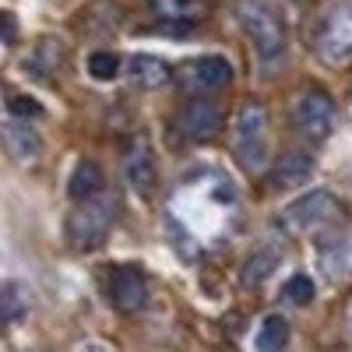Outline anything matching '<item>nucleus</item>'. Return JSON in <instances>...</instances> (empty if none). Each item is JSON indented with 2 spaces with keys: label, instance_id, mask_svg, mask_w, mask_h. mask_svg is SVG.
Wrapping results in <instances>:
<instances>
[{
  "label": "nucleus",
  "instance_id": "3",
  "mask_svg": "<svg viewBox=\"0 0 352 352\" xmlns=\"http://www.w3.org/2000/svg\"><path fill=\"white\" fill-rule=\"evenodd\" d=\"M338 201L328 194V190H310L303 197H296L289 204V208H282L278 215V229L289 232V236H307V232L328 226L331 219H338Z\"/></svg>",
  "mask_w": 352,
  "mask_h": 352
},
{
  "label": "nucleus",
  "instance_id": "13",
  "mask_svg": "<svg viewBox=\"0 0 352 352\" xmlns=\"http://www.w3.org/2000/svg\"><path fill=\"white\" fill-rule=\"evenodd\" d=\"M127 78H131V85H138V88H159V85H166L169 81V67L159 60V56H134V60L127 64Z\"/></svg>",
  "mask_w": 352,
  "mask_h": 352
},
{
  "label": "nucleus",
  "instance_id": "10",
  "mask_svg": "<svg viewBox=\"0 0 352 352\" xmlns=\"http://www.w3.org/2000/svg\"><path fill=\"white\" fill-rule=\"evenodd\" d=\"M187 81L194 88H201V92H215V88H226L232 81V67L222 60V56H201V60H194L187 67Z\"/></svg>",
  "mask_w": 352,
  "mask_h": 352
},
{
  "label": "nucleus",
  "instance_id": "9",
  "mask_svg": "<svg viewBox=\"0 0 352 352\" xmlns=\"http://www.w3.org/2000/svg\"><path fill=\"white\" fill-rule=\"evenodd\" d=\"M310 173H314V155H307V152H285L272 166L268 184L275 190H292V187H303L310 180Z\"/></svg>",
  "mask_w": 352,
  "mask_h": 352
},
{
  "label": "nucleus",
  "instance_id": "20",
  "mask_svg": "<svg viewBox=\"0 0 352 352\" xmlns=\"http://www.w3.org/2000/svg\"><path fill=\"white\" fill-rule=\"evenodd\" d=\"M64 60V43L60 39H39V50H36V64H39V74L46 78L50 71H56Z\"/></svg>",
  "mask_w": 352,
  "mask_h": 352
},
{
  "label": "nucleus",
  "instance_id": "25",
  "mask_svg": "<svg viewBox=\"0 0 352 352\" xmlns=\"http://www.w3.org/2000/svg\"><path fill=\"white\" fill-rule=\"evenodd\" d=\"M74 352H109L106 345H99V342H85V345H78Z\"/></svg>",
  "mask_w": 352,
  "mask_h": 352
},
{
  "label": "nucleus",
  "instance_id": "4",
  "mask_svg": "<svg viewBox=\"0 0 352 352\" xmlns=\"http://www.w3.org/2000/svg\"><path fill=\"white\" fill-rule=\"evenodd\" d=\"M317 56L328 67H342L352 60V8L335 4L317 28Z\"/></svg>",
  "mask_w": 352,
  "mask_h": 352
},
{
  "label": "nucleus",
  "instance_id": "16",
  "mask_svg": "<svg viewBox=\"0 0 352 352\" xmlns=\"http://www.w3.org/2000/svg\"><path fill=\"white\" fill-rule=\"evenodd\" d=\"M254 345H257V352H282V349L289 345V324H285L278 314L264 317V320H261V328H257Z\"/></svg>",
  "mask_w": 352,
  "mask_h": 352
},
{
  "label": "nucleus",
  "instance_id": "17",
  "mask_svg": "<svg viewBox=\"0 0 352 352\" xmlns=\"http://www.w3.org/2000/svg\"><path fill=\"white\" fill-rule=\"evenodd\" d=\"M320 268L328 272V278H342L352 268V240H331L320 250Z\"/></svg>",
  "mask_w": 352,
  "mask_h": 352
},
{
  "label": "nucleus",
  "instance_id": "2",
  "mask_svg": "<svg viewBox=\"0 0 352 352\" xmlns=\"http://www.w3.org/2000/svg\"><path fill=\"white\" fill-rule=\"evenodd\" d=\"M232 152H236L243 169H261L264 162H268V109H264L261 102L240 106Z\"/></svg>",
  "mask_w": 352,
  "mask_h": 352
},
{
  "label": "nucleus",
  "instance_id": "1",
  "mask_svg": "<svg viewBox=\"0 0 352 352\" xmlns=\"http://www.w3.org/2000/svg\"><path fill=\"white\" fill-rule=\"evenodd\" d=\"M236 21L243 25L247 39L254 43L264 64H275L285 56V21L275 4H268V0H240Z\"/></svg>",
  "mask_w": 352,
  "mask_h": 352
},
{
  "label": "nucleus",
  "instance_id": "23",
  "mask_svg": "<svg viewBox=\"0 0 352 352\" xmlns=\"http://www.w3.org/2000/svg\"><path fill=\"white\" fill-rule=\"evenodd\" d=\"M8 109H11L14 120H39L43 116V106L28 96H8Z\"/></svg>",
  "mask_w": 352,
  "mask_h": 352
},
{
  "label": "nucleus",
  "instance_id": "22",
  "mask_svg": "<svg viewBox=\"0 0 352 352\" xmlns=\"http://www.w3.org/2000/svg\"><path fill=\"white\" fill-rule=\"evenodd\" d=\"M152 8H155V14H162L169 21H184L187 14L197 11L194 0H152Z\"/></svg>",
  "mask_w": 352,
  "mask_h": 352
},
{
  "label": "nucleus",
  "instance_id": "8",
  "mask_svg": "<svg viewBox=\"0 0 352 352\" xmlns=\"http://www.w3.org/2000/svg\"><path fill=\"white\" fill-rule=\"evenodd\" d=\"M180 127H184V134L194 138V141H212V138L219 134V127H222V113H219V106L208 102V99H194V102L184 106Z\"/></svg>",
  "mask_w": 352,
  "mask_h": 352
},
{
  "label": "nucleus",
  "instance_id": "21",
  "mask_svg": "<svg viewBox=\"0 0 352 352\" xmlns=\"http://www.w3.org/2000/svg\"><path fill=\"white\" fill-rule=\"evenodd\" d=\"M88 71H92L96 81H113L116 71H120V60H116V53H109V50H96L88 56Z\"/></svg>",
  "mask_w": 352,
  "mask_h": 352
},
{
  "label": "nucleus",
  "instance_id": "7",
  "mask_svg": "<svg viewBox=\"0 0 352 352\" xmlns=\"http://www.w3.org/2000/svg\"><path fill=\"white\" fill-rule=\"evenodd\" d=\"M109 300L116 310L134 314L148 303V282H144V275L138 268H116L109 278Z\"/></svg>",
  "mask_w": 352,
  "mask_h": 352
},
{
  "label": "nucleus",
  "instance_id": "6",
  "mask_svg": "<svg viewBox=\"0 0 352 352\" xmlns=\"http://www.w3.org/2000/svg\"><path fill=\"white\" fill-rule=\"evenodd\" d=\"M106 232H109V208H81L67 219V243L74 250L102 247Z\"/></svg>",
  "mask_w": 352,
  "mask_h": 352
},
{
  "label": "nucleus",
  "instance_id": "12",
  "mask_svg": "<svg viewBox=\"0 0 352 352\" xmlns=\"http://www.w3.org/2000/svg\"><path fill=\"white\" fill-rule=\"evenodd\" d=\"M99 190H102V169H99L92 159L78 162L74 173H71V180H67V194H71V201L88 204L92 197H99Z\"/></svg>",
  "mask_w": 352,
  "mask_h": 352
},
{
  "label": "nucleus",
  "instance_id": "24",
  "mask_svg": "<svg viewBox=\"0 0 352 352\" xmlns=\"http://www.w3.org/2000/svg\"><path fill=\"white\" fill-rule=\"evenodd\" d=\"M0 25H4V43H14V18L4 14V18H0Z\"/></svg>",
  "mask_w": 352,
  "mask_h": 352
},
{
  "label": "nucleus",
  "instance_id": "5",
  "mask_svg": "<svg viewBox=\"0 0 352 352\" xmlns=\"http://www.w3.org/2000/svg\"><path fill=\"white\" fill-rule=\"evenodd\" d=\"M292 124L300 134H307L310 141H328V134L335 131V102L328 92L310 88L296 102H292Z\"/></svg>",
  "mask_w": 352,
  "mask_h": 352
},
{
  "label": "nucleus",
  "instance_id": "11",
  "mask_svg": "<svg viewBox=\"0 0 352 352\" xmlns=\"http://www.w3.org/2000/svg\"><path fill=\"white\" fill-rule=\"evenodd\" d=\"M127 180L141 194H148L155 187V159H152V148L144 141H134L127 152Z\"/></svg>",
  "mask_w": 352,
  "mask_h": 352
},
{
  "label": "nucleus",
  "instance_id": "19",
  "mask_svg": "<svg viewBox=\"0 0 352 352\" xmlns=\"http://www.w3.org/2000/svg\"><path fill=\"white\" fill-rule=\"evenodd\" d=\"M28 310V296L21 292L18 282H4V289H0V314H4L8 324H14V320Z\"/></svg>",
  "mask_w": 352,
  "mask_h": 352
},
{
  "label": "nucleus",
  "instance_id": "14",
  "mask_svg": "<svg viewBox=\"0 0 352 352\" xmlns=\"http://www.w3.org/2000/svg\"><path fill=\"white\" fill-rule=\"evenodd\" d=\"M4 144H8L11 159H18V162H32V159L39 155V138L28 131V124L8 120V124H4Z\"/></svg>",
  "mask_w": 352,
  "mask_h": 352
},
{
  "label": "nucleus",
  "instance_id": "18",
  "mask_svg": "<svg viewBox=\"0 0 352 352\" xmlns=\"http://www.w3.org/2000/svg\"><path fill=\"white\" fill-rule=\"evenodd\" d=\"M314 296H317V285H314V278L310 275H292L285 285H282V300L285 303H292V307H307V303H314Z\"/></svg>",
  "mask_w": 352,
  "mask_h": 352
},
{
  "label": "nucleus",
  "instance_id": "15",
  "mask_svg": "<svg viewBox=\"0 0 352 352\" xmlns=\"http://www.w3.org/2000/svg\"><path fill=\"white\" fill-rule=\"evenodd\" d=\"M275 268H278V250H257L243 268H240V282L247 285V289H257V285H264L268 282V275H275Z\"/></svg>",
  "mask_w": 352,
  "mask_h": 352
}]
</instances>
